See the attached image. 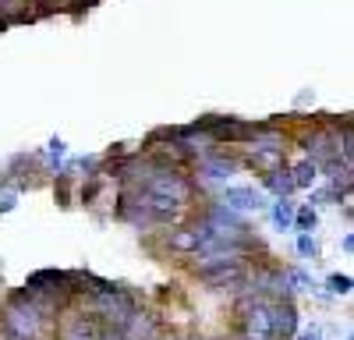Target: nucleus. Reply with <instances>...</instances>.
Masks as SVG:
<instances>
[{"instance_id":"obj_1","label":"nucleus","mask_w":354,"mask_h":340,"mask_svg":"<svg viewBox=\"0 0 354 340\" xmlns=\"http://www.w3.org/2000/svg\"><path fill=\"white\" fill-rule=\"evenodd\" d=\"M0 326H8L18 340H57L53 316H46L21 287L8 294L4 308H0Z\"/></svg>"},{"instance_id":"obj_2","label":"nucleus","mask_w":354,"mask_h":340,"mask_svg":"<svg viewBox=\"0 0 354 340\" xmlns=\"http://www.w3.org/2000/svg\"><path fill=\"white\" fill-rule=\"evenodd\" d=\"M238 337L241 340H270L273 337V298H238Z\"/></svg>"},{"instance_id":"obj_3","label":"nucleus","mask_w":354,"mask_h":340,"mask_svg":"<svg viewBox=\"0 0 354 340\" xmlns=\"http://www.w3.org/2000/svg\"><path fill=\"white\" fill-rule=\"evenodd\" d=\"M88 308H93L106 326H121L131 312L138 308V298L128 287H121V283H110L106 280V287H100L93 298H88Z\"/></svg>"},{"instance_id":"obj_4","label":"nucleus","mask_w":354,"mask_h":340,"mask_svg":"<svg viewBox=\"0 0 354 340\" xmlns=\"http://www.w3.org/2000/svg\"><path fill=\"white\" fill-rule=\"evenodd\" d=\"M163 248L174 255H195L209 248V227H205L202 216L192 223H170V231H163Z\"/></svg>"},{"instance_id":"obj_5","label":"nucleus","mask_w":354,"mask_h":340,"mask_svg":"<svg viewBox=\"0 0 354 340\" xmlns=\"http://www.w3.org/2000/svg\"><path fill=\"white\" fill-rule=\"evenodd\" d=\"M245 276H248V259H234V263H223L216 270L198 273V283L209 291H241Z\"/></svg>"},{"instance_id":"obj_6","label":"nucleus","mask_w":354,"mask_h":340,"mask_svg":"<svg viewBox=\"0 0 354 340\" xmlns=\"http://www.w3.org/2000/svg\"><path fill=\"white\" fill-rule=\"evenodd\" d=\"M163 330L160 316H153V312H145L142 305L131 312V316L117 326V333H121V340H156Z\"/></svg>"},{"instance_id":"obj_7","label":"nucleus","mask_w":354,"mask_h":340,"mask_svg":"<svg viewBox=\"0 0 354 340\" xmlns=\"http://www.w3.org/2000/svg\"><path fill=\"white\" fill-rule=\"evenodd\" d=\"M198 160V170L205 178H216V181H223V178H230L234 170L241 167V160L238 156H230L227 149H220V146H213V149H205L202 156H195Z\"/></svg>"},{"instance_id":"obj_8","label":"nucleus","mask_w":354,"mask_h":340,"mask_svg":"<svg viewBox=\"0 0 354 340\" xmlns=\"http://www.w3.org/2000/svg\"><path fill=\"white\" fill-rule=\"evenodd\" d=\"M301 326V312L294 298H277L273 301V340H290Z\"/></svg>"},{"instance_id":"obj_9","label":"nucleus","mask_w":354,"mask_h":340,"mask_svg":"<svg viewBox=\"0 0 354 340\" xmlns=\"http://www.w3.org/2000/svg\"><path fill=\"white\" fill-rule=\"evenodd\" d=\"M283 163H287V146H255V142H252V153L241 160V167H252L259 174H270Z\"/></svg>"},{"instance_id":"obj_10","label":"nucleus","mask_w":354,"mask_h":340,"mask_svg":"<svg viewBox=\"0 0 354 340\" xmlns=\"http://www.w3.org/2000/svg\"><path fill=\"white\" fill-rule=\"evenodd\" d=\"M220 202L227 209H234V213H259V209H266V198L255 188H227Z\"/></svg>"},{"instance_id":"obj_11","label":"nucleus","mask_w":354,"mask_h":340,"mask_svg":"<svg viewBox=\"0 0 354 340\" xmlns=\"http://www.w3.org/2000/svg\"><path fill=\"white\" fill-rule=\"evenodd\" d=\"M262 188H266V191H273L277 198H290V191H298V188H294V181H290L287 163L277 167V170H270V174H262Z\"/></svg>"},{"instance_id":"obj_12","label":"nucleus","mask_w":354,"mask_h":340,"mask_svg":"<svg viewBox=\"0 0 354 340\" xmlns=\"http://www.w3.org/2000/svg\"><path fill=\"white\" fill-rule=\"evenodd\" d=\"M290 170V181H294V188H312L315 181H319V167L305 156L301 163H294V167H287Z\"/></svg>"},{"instance_id":"obj_13","label":"nucleus","mask_w":354,"mask_h":340,"mask_svg":"<svg viewBox=\"0 0 354 340\" xmlns=\"http://www.w3.org/2000/svg\"><path fill=\"white\" fill-rule=\"evenodd\" d=\"M270 216L277 223V231H294V202L290 198H277L270 206Z\"/></svg>"},{"instance_id":"obj_14","label":"nucleus","mask_w":354,"mask_h":340,"mask_svg":"<svg viewBox=\"0 0 354 340\" xmlns=\"http://www.w3.org/2000/svg\"><path fill=\"white\" fill-rule=\"evenodd\" d=\"M315 223H319V213H315V206H312V202H308V206H301V209H294V231L312 234V231H315Z\"/></svg>"},{"instance_id":"obj_15","label":"nucleus","mask_w":354,"mask_h":340,"mask_svg":"<svg viewBox=\"0 0 354 340\" xmlns=\"http://www.w3.org/2000/svg\"><path fill=\"white\" fill-rule=\"evenodd\" d=\"M53 198L61 206H71V170H61L57 174V185H53Z\"/></svg>"},{"instance_id":"obj_16","label":"nucleus","mask_w":354,"mask_h":340,"mask_svg":"<svg viewBox=\"0 0 354 340\" xmlns=\"http://www.w3.org/2000/svg\"><path fill=\"white\" fill-rule=\"evenodd\" d=\"M298 255H301V259H312V263L319 259V245H315V238L305 234V231L298 234Z\"/></svg>"},{"instance_id":"obj_17","label":"nucleus","mask_w":354,"mask_h":340,"mask_svg":"<svg viewBox=\"0 0 354 340\" xmlns=\"http://www.w3.org/2000/svg\"><path fill=\"white\" fill-rule=\"evenodd\" d=\"M326 287H330L333 294H351V287H354V280H351V273H333V276L326 280Z\"/></svg>"},{"instance_id":"obj_18","label":"nucleus","mask_w":354,"mask_h":340,"mask_svg":"<svg viewBox=\"0 0 354 340\" xmlns=\"http://www.w3.org/2000/svg\"><path fill=\"white\" fill-rule=\"evenodd\" d=\"M50 167H57V163H61L64 156H68V146H64V138H50Z\"/></svg>"},{"instance_id":"obj_19","label":"nucleus","mask_w":354,"mask_h":340,"mask_svg":"<svg viewBox=\"0 0 354 340\" xmlns=\"http://www.w3.org/2000/svg\"><path fill=\"white\" fill-rule=\"evenodd\" d=\"M294 337H298V340H322V330L319 326H305V330H298Z\"/></svg>"},{"instance_id":"obj_20","label":"nucleus","mask_w":354,"mask_h":340,"mask_svg":"<svg viewBox=\"0 0 354 340\" xmlns=\"http://www.w3.org/2000/svg\"><path fill=\"white\" fill-rule=\"evenodd\" d=\"M15 209V195H4L0 198V213H11Z\"/></svg>"},{"instance_id":"obj_21","label":"nucleus","mask_w":354,"mask_h":340,"mask_svg":"<svg viewBox=\"0 0 354 340\" xmlns=\"http://www.w3.org/2000/svg\"><path fill=\"white\" fill-rule=\"evenodd\" d=\"M340 245H344V252L351 255V252H354V234H344V241H340Z\"/></svg>"},{"instance_id":"obj_22","label":"nucleus","mask_w":354,"mask_h":340,"mask_svg":"<svg viewBox=\"0 0 354 340\" xmlns=\"http://www.w3.org/2000/svg\"><path fill=\"white\" fill-rule=\"evenodd\" d=\"M156 340H181V337H167V333L160 330V337H156Z\"/></svg>"},{"instance_id":"obj_23","label":"nucleus","mask_w":354,"mask_h":340,"mask_svg":"<svg viewBox=\"0 0 354 340\" xmlns=\"http://www.w3.org/2000/svg\"><path fill=\"white\" fill-rule=\"evenodd\" d=\"M270 340H273V337H270Z\"/></svg>"}]
</instances>
